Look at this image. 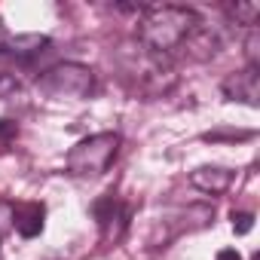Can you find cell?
Listing matches in <instances>:
<instances>
[{
	"mask_svg": "<svg viewBox=\"0 0 260 260\" xmlns=\"http://www.w3.org/2000/svg\"><path fill=\"white\" fill-rule=\"evenodd\" d=\"M116 153H119V135L116 132H98V135L77 141L68 150L64 169L74 178H98L113 166Z\"/></svg>",
	"mask_w": 260,
	"mask_h": 260,
	"instance_id": "cell-2",
	"label": "cell"
},
{
	"mask_svg": "<svg viewBox=\"0 0 260 260\" xmlns=\"http://www.w3.org/2000/svg\"><path fill=\"white\" fill-rule=\"evenodd\" d=\"M37 89L55 101H61V98L80 101L95 92V74H92V68H86L80 61H64V64L49 68L46 74H40Z\"/></svg>",
	"mask_w": 260,
	"mask_h": 260,
	"instance_id": "cell-3",
	"label": "cell"
},
{
	"mask_svg": "<svg viewBox=\"0 0 260 260\" xmlns=\"http://www.w3.org/2000/svg\"><path fill=\"white\" fill-rule=\"evenodd\" d=\"M214 260H242V254H239L236 248H223V251H217Z\"/></svg>",
	"mask_w": 260,
	"mask_h": 260,
	"instance_id": "cell-13",
	"label": "cell"
},
{
	"mask_svg": "<svg viewBox=\"0 0 260 260\" xmlns=\"http://www.w3.org/2000/svg\"><path fill=\"white\" fill-rule=\"evenodd\" d=\"M0 49L19 61H31L49 49V37L46 34H16V37H7L0 43Z\"/></svg>",
	"mask_w": 260,
	"mask_h": 260,
	"instance_id": "cell-7",
	"label": "cell"
},
{
	"mask_svg": "<svg viewBox=\"0 0 260 260\" xmlns=\"http://www.w3.org/2000/svg\"><path fill=\"white\" fill-rule=\"evenodd\" d=\"M19 132L16 128V122H10V119H0V138H13Z\"/></svg>",
	"mask_w": 260,
	"mask_h": 260,
	"instance_id": "cell-12",
	"label": "cell"
},
{
	"mask_svg": "<svg viewBox=\"0 0 260 260\" xmlns=\"http://www.w3.org/2000/svg\"><path fill=\"white\" fill-rule=\"evenodd\" d=\"M220 89H223V95L230 101H245V104L257 107V101H260V74H257V64H248L245 71L230 74L220 83Z\"/></svg>",
	"mask_w": 260,
	"mask_h": 260,
	"instance_id": "cell-5",
	"label": "cell"
},
{
	"mask_svg": "<svg viewBox=\"0 0 260 260\" xmlns=\"http://www.w3.org/2000/svg\"><path fill=\"white\" fill-rule=\"evenodd\" d=\"M230 13L236 16V22H239V25H254V22H257V16H260V7H257V4H236Z\"/></svg>",
	"mask_w": 260,
	"mask_h": 260,
	"instance_id": "cell-9",
	"label": "cell"
},
{
	"mask_svg": "<svg viewBox=\"0 0 260 260\" xmlns=\"http://www.w3.org/2000/svg\"><path fill=\"white\" fill-rule=\"evenodd\" d=\"M190 184L202 193H211V196H220L230 190L233 184V172L230 169H220V166H202L196 172H190Z\"/></svg>",
	"mask_w": 260,
	"mask_h": 260,
	"instance_id": "cell-8",
	"label": "cell"
},
{
	"mask_svg": "<svg viewBox=\"0 0 260 260\" xmlns=\"http://www.w3.org/2000/svg\"><path fill=\"white\" fill-rule=\"evenodd\" d=\"M251 226H254V214H251V211H233V230H236L239 236H245Z\"/></svg>",
	"mask_w": 260,
	"mask_h": 260,
	"instance_id": "cell-10",
	"label": "cell"
},
{
	"mask_svg": "<svg viewBox=\"0 0 260 260\" xmlns=\"http://www.w3.org/2000/svg\"><path fill=\"white\" fill-rule=\"evenodd\" d=\"M92 214H95V220L101 226V239L104 242H119L122 233H125V226H128V220H132V208L122 205L116 196L98 199L92 205Z\"/></svg>",
	"mask_w": 260,
	"mask_h": 260,
	"instance_id": "cell-4",
	"label": "cell"
},
{
	"mask_svg": "<svg viewBox=\"0 0 260 260\" xmlns=\"http://www.w3.org/2000/svg\"><path fill=\"white\" fill-rule=\"evenodd\" d=\"M220 138H236V141H248L254 138V132H205L202 141H220Z\"/></svg>",
	"mask_w": 260,
	"mask_h": 260,
	"instance_id": "cell-11",
	"label": "cell"
},
{
	"mask_svg": "<svg viewBox=\"0 0 260 260\" xmlns=\"http://www.w3.org/2000/svg\"><path fill=\"white\" fill-rule=\"evenodd\" d=\"M43 220H46V205L43 202H19V205H13V230L22 239L40 236Z\"/></svg>",
	"mask_w": 260,
	"mask_h": 260,
	"instance_id": "cell-6",
	"label": "cell"
},
{
	"mask_svg": "<svg viewBox=\"0 0 260 260\" xmlns=\"http://www.w3.org/2000/svg\"><path fill=\"white\" fill-rule=\"evenodd\" d=\"M199 25V16L187 7H150L138 22V40L150 52H169L178 49Z\"/></svg>",
	"mask_w": 260,
	"mask_h": 260,
	"instance_id": "cell-1",
	"label": "cell"
}]
</instances>
